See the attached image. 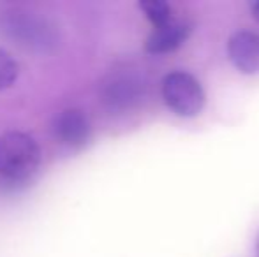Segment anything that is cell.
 I'll use <instances>...</instances> for the list:
<instances>
[{"label": "cell", "mask_w": 259, "mask_h": 257, "mask_svg": "<svg viewBox=\"0 0 259 257\" xmlns=\"http://www.w3.org/2000/svg\"><path fill=\"white\" fill-rule=\"evenodd\" d=\"M0 32L16 44L34 52H50L58 42V30L52 21L23 7L2 9Z\"/></svg>", "instance_id": "1"}, {"label": "cell", "mask_w": 259, "mask_h": 257, "mask_svg": "<svg viewBox=\"0 0 259 257\" xmlns=\"http://www.w3.org/2000/svg\"><path fill=\"white\" fill-rule=\"evenodd\" d=\"M41 150L30 136L7 132L0 136V175L13 182L27 180L37 171Z\"/></svg>", "instance_id": "2"}, {"label": "cell", "mask_w": 259, "mask_h": 257, "mask_svg": "<svg viewBox=\"0 0 259 257\" xmlns=\"http://www.w3.org/2000/svg\"><path fill=\"white\" fill-rule=\"evenodd\" d=\"M162 99L175 115L192 118L205 106V90L196 76L187 71H173L162 79Z\"/></svg>", "instance_id": "3"}, {"label": "cell", "mask_w": 259, "mask_h": 257, "mask_svg": "<svg viewBox=\"0 0 259 257\" xmlns=\"http://www.w3.org/2000/svg\"><path fill=\"white\" fill-rule=\"evenodd\" d=\"M90 120L81 110L69 108L53 118V134L58 143L69 148L83 146L90 139Z\"/></svg>", "instance_id": "4"}, {"label": "cell", "mask_w": 259, "mask_h": 257, "mask_svg": "<svg viewBox=\"0 0 259 257\" xmlns=\"http://www.w3.org/2000/svg\"><path fill=\"white\" fill-rule=\"evenodd\" d=\"M228 55L243 74L259 72V34L252 30L235 32L228 41Z\"/></svg>", "instance_id": "5"}, {"label": "cell", "mask_w": 259, "mask_h": 257, "mask_svg": "<svg viewBox=\"0 0 259 257\" xmlns=\"http://www.w3.org/2000/svg\"><path fill=\"white\" fill-rule=\"evenodd\" d=\"M141 93V83L131 74H113L103 86V100L113 110L131 108Z\"/></svg>", "instance_id": "6"}, {"label": "cell", "mask_w": 259, "mask_h": 257, "mask_svg": "<svg viewBox=\"0 0 259 257\" xmlns=\"http://www.w3.org/2000/svg\"><path fill=\"white\" fill-rule=\"evenodd\" d=\"M191 25L184 21H173L155 27V30L148 35L145 42V49L152 55H160V53H169L173 49L180 48L187 37L191 35Z\"/></svg>", "instance_id": "7"}, {"label": "cell", "mask_w": 259, "mask_h": 257, "mask_svg": "<svg viewBox=\"0 0 259 257\" xmlns=\"http://www.w3.org/2000/svg\"><path fill=\"white\" fill-rule=\"evenodd\" d=\"M140 7L145 13V16L155 27H160V25H166L171 21V7L164 0H141Z\"/></svg>", "instance_id": "8"}, {"label": "cell", "mask_w": 259, "mask_h": 257, "mask_svg": "<svg viewBox=\"0 0 259 257\" xmlns=\"http://www.w3.org/2000/svg\"><path fill=\"white\" fill-rule=\"evenodd\" d=\"M18 76V64L9 52L0 48V90L7 88L14 83Z\"/></svg>", "instance_id": "9"}, {"label": "cell", "mask_w": 259, "mask_h": 257, "mask_svg": "<svg viewBox=\"0 0 259 257\" xmlns=\"http://www.w3.org/2000/svg\"><path fill=\"white\" fill-rule=\"evenodd\" d=\"M252 14H254V18H256V21L259 23V2L252 4Z\"/></svg>", "instance_id": "10"}, {"label": "cell", "mask_w": 259, "mask_h": 257, "mask_svg": "<svg viewBox=\"0 0 259 257\" xmlns=\"http://www.w3.org/2000/svg\"><path fill=\"white\" fill-rule=\"evenodd\" d=\"M256 255L259 257V233H257V238H256Z\"/></svg>", "instance_id": "11"}]
</instances>
